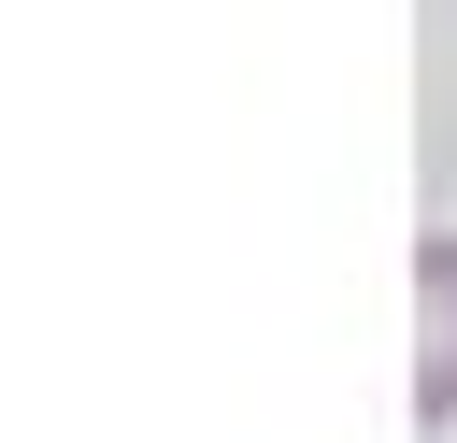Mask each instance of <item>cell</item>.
<instances>
[{
  "label": "cell",
  "mask_w": 457,
  "mask_h": 443,
  "mask_svg": "<svg viewBox=\"0 0 457 443\" xmlns=\"http://www.w3.org/2000/svg\"><path fill=\"white\" fill-rule=\"evenodd\" d=\"M414 429H457V229L414 243Z\"/></svg>",
  "instance_id": "6da1fadb"
}]
</instances>
